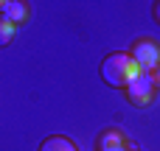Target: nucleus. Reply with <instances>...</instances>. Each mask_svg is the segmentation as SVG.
<instances>
[{
  "label": "nucleus",
  "instance_id": "6",
  "mask_svg": "<svg viewBox=\"0 0 160 151\" xmlns=\"http://www.w3.org/2000/svg\"><path fill=\"white\" fill-rule=\"evenodd\" d=\"M101 151H124V137H121L115 129H110V132L101 137Z\"/></svg>",
  "mask_w": 160,
  "mask_h": 151
},
{
  "label": "nucleus",
  "instance_id": "5",
  "mask_svg": "<svg viewBox=\"0 0 160 151\" xmlns=\"http://www.w3.org/2000/svg\"><path fill=\"white\" fill-rule=\"evenodd\" d=\"M39 151H76V146H73L68 137H59V134H56V137H48V140L39 146Z\"/></svg>",
  "mask_w": 160,
  "mask_h": 151
},
{
  "label": "nucleus",
  "instance_id": "9",
  "mask_svg": "<svg viewBox=\"0 0 160 151\" xmlns=\"http://www.w3.org/2000/svg\"><path fill=\"white\" fill-rule=\"evenodd\" d=\"M6 3H8V0H0V11H3V8H6Z\"/></svg>",
  "mask_w": 160,
  "mask_h": 151
},
{
  "label": "nucleus",
  "instance_id": "1",
  "mask_svg": "<svg viewBox=\"0 0 160 151\" xmlns=\"http://www.w3.org/2000/svg\"><path fill=\"white\" fill-rule=\"evenodd\" d=\"M138 73H141L138 70V62L129 53H112V56H107L101 62V76L112 87H127Z\"/></svg>",
  "mask_w": 160,
  "mask_h": 151
},
{
  "label": "nucleus",
  "instance_id": "3",
  "mask_svg": "<svg viewBox=\"0 0 160 151\" xmlns=\"http://www.w3.org/2000/svg\"><path fill=\"white\" fill-rule=\"evenodd\" d=\"M155 76L152 73H138L129 84H127V95H129V101L132 104H149L152 101V95H155Z\"/></svg>",
  "mask_w": 160,
  "mask_h": 151
},
{
  "label": "nucleus",
  "instance_id": "2",
  "mask_svg": "<svg viewBox=\"0 0 160 151\" xmlns=\"http://www.w3.org/2000/svg\"><path fill=\"white\" fill-rule=\"evenodd\" d=\"M129 56L138 62V70H143V73H152L160 67V45L152 39H138Z\"/></svg>",
  "mask_w": 160,
  "mask_h": 151
},
{
  "label": "nucleus",
  "instance_id": "4",
  "mask_svg": "<svg viewBox=\"0 0 160 151\" xmlns=\"http://www.w3.org/2000/svg\"><path fill=\"white\" fill-rule=\"evenodd\" d=\"M3 17H8L11 22H22V20L28 17V6H25V0H8L6 8H3Z\"/></svg>",
  "mask_w": 160,
  "mask_h": 151
},
{
  "label": "nucleus",
  "instance_id": "8",
  "mask_svg": "<svg viewBox=\"0 0 160 151\" xmlns=\"http://www.w3.org/2000/svg\"><path fill=\"white\" fill-rule=\"evenodd\" d=\"M155 17H158V20H160V3H158V6H155Z\"/></svg>",
  "mask_w": 160,
  "mask_h": 151
},
{
  "label": "nucleus",
  "instance_id": "7",
  "mask_svg": "<svg viewBox=\"0 0 160 151\" xmlns=\"http://www.w3.org/2000/svg\"><path fill=\"white\" fill-rule=\"evenodd\" d=\"M11 39H14V22H11L8 17H3V14H0V48H3V45H8Z\"/></svg>",
  "mask_w": 160,
  "mask_h": 151
}]
</instances>
